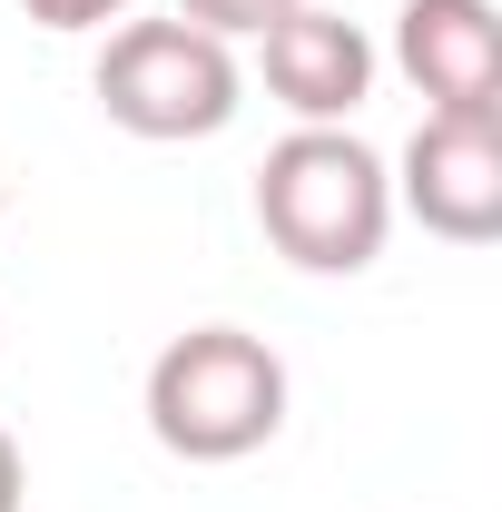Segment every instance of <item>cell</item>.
<instances>
[{
    "label": "cell",
    "mask_w": 502,
    "mask_h": 512,
    "mask_svg": "<svg viewBox=\"0 0 502 512\" xmlns=\"http://www.w3.org/2000/svg\"><path fill=\"white\" fill-rule=\"evenodd\" d=\"M296 0H178V20H197L207 40H256V30H276Z\"/></svg>",
    "instance_id": "obj_7"
},
{
    "label": "cell",
    "mask_w": 502,
    "mask_h": 512,
    "mask_svg": "<svg viewBox=\"0 0 502 512\" xmlns=\"http://www.w3.org/2000/svg\"><path fill=\"white\" fill-rule=\"evenodd\" d=\"M20 10H30L40 30H109L128 0H20Z\"/></svg>",
    "instance_id": "obj_8"
},
{
    "label": "cell",
    "mask_w": 502,
    "mask_h": 512,
    "mask_svg": "<svg viewBox=\"0 0 502 512\" xmlns=\"http://www.w3.org/2000/svg\"><path fill=\"white\" fill-rule=\"evenodd\" d=\"M256 69H266V99L296 109V128H345L375 89V40L345 10L296 0L276 30H256Z\"/></svg>",
    "instance_id": "obj_6"
},
{
    "label": "cell",
    "mask_w": 502,
    "mask_h": 512,
    "mask_svg": "<svg viewBox=\"0 0 502 512\" xmlns=\"http://www.w3.org/2000/svg\"><path fill=\"white\" fill-rule=\"evenodd\" d=\"M0 217H10V188H0Z\"/></svg>",
    "instance_id": "obj_10"
},
{
    "label": "cell",
    "mask_w": 502,
    "mask_h": 512,
    "mask_svg": "<svg viewBox=\"0 0 502 512\" xmlns=\"http://www.w3.org/2000/svg\"><path fill=\"white\" fill-rule=\"evenodd\" d=\"M89 89H99L109 128L168 148V138H217L237 119L247 69H237L227 40H207L197 20H119L99 69H89Z\"/></svg>",
    "instance_id": "obj_3"
},
{
    "label": "cell",
    "mask_w": 502,
    "mask_h": 512,
    "mask_svg": "<svg viewBox=\"0 0 502 512\" xmlns=\"http://www.w3.org/2000/svg\"><path fill=\"white\" fill-rule=\"evenodd\" d=\"M394 69L424 89V119H502V20L493 0H404Z\"/></svg>",
    "instance_id": "obj_5"
},
{
    "label": "cell",
    "mask_w": 502,
    "mask_h": 512,
    "mask_svg": "<svg viewBox=\"0 0 502 512\" xmlns=\"http://www.w3.org/2000/svg\"><path fill=\"white\" fill-rule=\"evenodd\" d=\"M256 227L306 276H365L394 227V178L355 128H296L256 168Z\"/></svg>",
    "instance_id": "obj_1"
},
{
    "label": "cell",
    "mask_w": 502,
    "mask_h": 512,
    "mask_svg": "<svg viewBox=\"0 0 502 512\" xmlns=\"http://www.w3.org/2000/svg\"><path fill=\"white\" fill-rule=\"evenodd\" d=\"M20 493H30V463H20L10 424H0V512H20Z\"/></svg>",
    "instance_id": "obj_9"
},
{
    "label": "cell",
    "mask_w": 502,
    "mask_h": 512,
    "mask_svg": "<svg viewBox=\"0 0 502 512\" xmlns=\"http://www.w3.org/2000/svg\"><path fill=\"white\" fill-rule=\"evenodd\" d=\"M286 424V365L247 325H188L148 365V434L178 463H247Z\"/></svg>",
    "instance_id": "obj_2"
},
{
    "label": "cell",
    "mask_w": 502,
    "mask_h": 512,
    "mask_svg": "<svg viewBox=\"0 0 502 512\" xmlns=\"http://www.w3.org/2000/svg\"><path fill=\"white\" fill-rule=\"evenodd\" d=\"M394 207L443 247H493L502 237V119H424L404 138Z\"/></svg>",
    "instance_id": "obj_4"
}]
</instances>
